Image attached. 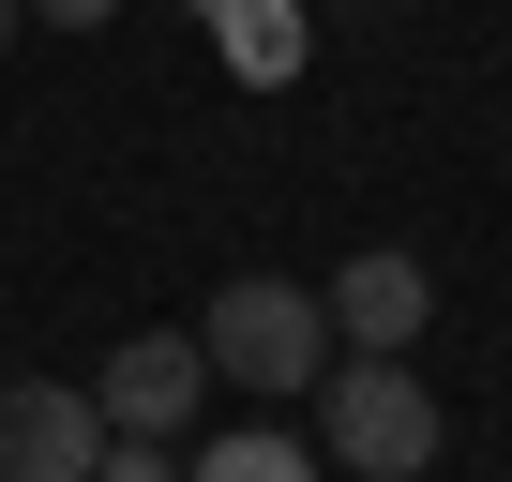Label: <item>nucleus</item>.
Returning a JSON list of instances; mask_svg holds the SVG:
<instances>
[{
    "mask_svg": "<svg viewBox=\"0 0 512 482\" xmlns=\"http://www.w3.org/2000/svg\"><path fill=\"white\" fill-rule=\"evenodd\" d=\"M196 347H211V392H317L332 377V302L317 287H287V272H241V287H211V317H196Z\"/></svg>",
    "mask_w": 512,
    "mask_h": 482,
    "instance_id": "f257e3e1",
    "label": "nucleus"
},
{
    "mask_svg": "<svg viewBox=\"0 0 512 482\" xmlns=\"http://www.w3.org/2000/svg\"><path fill=\"white\" fill-rule=\"evenodd\" d=\"M317 452L362 482H422L437 467V392L407 377V347H332L317 377Z\"/></svg>",
    "mask_w": 512,
    "mask_h": 482,
    "instance_id": "f03ea898",
    "label": "nucleus"
},
{
    "mask_svg": "<svg viewBox=\"0 0 512 482\" xmlns=\"http://www.w3.org/2000/svg\"><path fill=\"white\" fill-rule=\"evenodd\" d=\"M91 407H106V437H181L211 407V347L196 332H121L106 377H91Z\"/></svg>",
    "mask_w": 512,
    "mask_h": 482,
    "instance_id": "7ed1b4c3",
    "label": "nucleus"
},
{
    "mask_svg": "<svg viewBox=\"0 0 512 482\" xmlns=\"http://www.w3.org/2000/svg\"><path fill=\"white\" fill-rule=\"evenodd\" d=\"M106 467V407L76 377H0V482H91Z\"/></svg>",
    "mask_w": 512,
    "mask_h": 482,
    "instance_id": "20e7f679",
    "label": "nucleus"
},
{
    "mask_svg": "<svg viewBox=\"0 0 512 482\" xmlns=\"http://www.w3.org/2000/svg\"><path fill=\"white\" fill-rule=\"evenodd\" d=\"M317 302H332V347H422V317H437V272L407 257V241H362V257H347Z\"/></svg>",
    "mask_w": 512,
    "mask_h": 482,
    "instance_id": "39448f33",
    "label": "nucleus"
},
{
    "mask_svg": "<svg viewBox=\"0 0 512 482\" xmlns=\"http://www.w3.org/2000/svg\"><path fill=\"white\" fill-rule=\"evenodd\" d=\"M211 46H226V76H256V91H287L302 76V0H211Z\"/></svg>",
    "mask_w": 512,
    "mask_h": 482,
    "instance_id": "423d86ee",
    "label": "nucleus"
},
{
    "mask_svg": "<svg viewBox=\"0 0 512 482\" xmlns=\"http://www.w3.org/2000/svg\"><path fill=\"white\" fill-rule=\"evenodd\" d=\"M181 482H332V452H302L287 422H226V437H211Z\"/></svg>",
    "mask_w": 512,
    "mask_h": 482,
    "instance_id": "0eeeda50",
    "label": "nucleus"
},
{
    "mask_svg": "<svg viewBox=\"0 0 512 482\" xmlns=\"http://www.w3.org/2000/svg\"><path fill=\"white\" fill-rule=\"evenodd\" d=\"M91 482H181V467H166V437H106V467H91Z\"/></svg>",
    "mask_w": 512,
    "mask_h": 482,
    "instance_id": "6e6552de",
    "label": "nucleus"
},
{
    "mask_svg": "<svg viewBox=\"0 0 512 482\" xmlns=\"http://www.w3.org/2000/svg\"><path fill=\"white\" fill-rule=\"evenodd\" d=\"M121 0H31V31H106Z\"/></svg>",
    "mask_w": 512,
    "mask_h": 482,
    "instance_id": "1a4fd4ad",
    "label": "nucleus"
},
{
    "mask_svg": "<svg viewBox=\"0 0 512 482\" xmlns=\"http://www.w3.org/2000/svg\"><path fill=\"white\" fill-rule=\"evenodd\" d=\"M16 31H31V0H0V46H16Z\"/></svg>",
    "mask_w": 512,
    "mask_h": 482,
    "instance_id": "9d476101",
    "label": "nucleus"
}]
</instances>
